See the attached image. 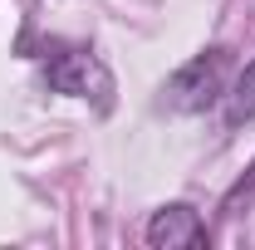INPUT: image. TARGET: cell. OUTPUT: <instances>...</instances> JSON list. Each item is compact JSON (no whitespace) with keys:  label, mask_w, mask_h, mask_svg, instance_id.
<instances>
[{"label":"cell","mask_w":255,"mask_h":250,"mask_svg":"<svg viewBox=\"0 0 255 250\" xmlns=\"http://www.w3.org/2000/svg\"><path fill=\"white\" fill-rule=\"evenodd\" d=\"M226 69H231V49H201L196 59H187L167 84L162 98L177 113H206L226 98Z\"/></svg>","instance_id":"cell-1"},{"label":"cell","mask_w":255,"mask_h":250,"mask_svg":"<svg viewBox=\"0 0 255 250\" xmlns=\"http://www.w3.org/2000/svg\"><path fill=\"white\" fill-rule=\"evenodd\" d=\"M44 84L64 98H103L113 94V79H108V69L94 59V54H84V49H64L54 59L44 64Z\"/></svg>","instance_id":"cell-2"},{"label":"cell","mask_w":255,"mask_h":250,"mask_svg":"<svg viewBox=\"0 0 255 250\" xmlns=\"http://www.w3.org/2000/svg\"><path fill=\"white\" fill-rule=\"evenodd\" d=\"M142 241L152 250H196V246H211V231L196 206L187 201H172V206H157L147 226H142Z\"/></svg>","instance_id":"cell-3"},{"label":"cell","mask_w":255,"mask_h":250,"mask_svg":"<svg viewBox=\"0 0 255 250\" xmlns=\"http://www.w3.org/2000/svg\"><path fill=\"white\" fill-rule=\"evenodd\" d=\"M221 123L226 127H246V123H255V59L236 74V84L226 89V98H221Z\"/></svg>","instance_id":"cell-4"},{"label":"cell","mask_w":255,"mask_h":250,"mask_svg":"<svg viewBox=\"0 0 255 250\" xmlns=\"http://www.w3.org/2000/svg\"><path fill=\"white\" fill-rule=\"evenodd\" d=\"M246 191H255V162H251V172H246V177H241V182H236V187L226 191V206H236V201H241V196H246Z\"/></svg>","instance_id":"cell-5"}]
</instances>
